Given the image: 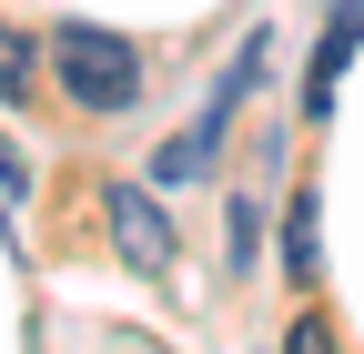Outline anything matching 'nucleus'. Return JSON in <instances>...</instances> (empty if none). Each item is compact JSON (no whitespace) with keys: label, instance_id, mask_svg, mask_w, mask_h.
Wrapping results in <instances>:
<instances>
[{"label":"nucleus","instance_id":"f257e3e1","mask_svg":"<svg viewBox=\"0 0 364 354\" xmlns=\"http://www.w3.org/2000/svg\"><path fill=\"white\" fill-rule=\"evenodd\" d=\"M51 71H61V92H71L81 112H102V122L132 112V102H142V81H152L142 51H132L122 31H91V21H61V31H51Z\"/></svg>","mask_w":364,"mask_h":354},{"label":"nucleus","instance_id":"f03ea898","mask_svg":"<svg viewBox=\"0 0 364 354\" xmlns=\"http://www.w3.org/2000/svg\"><path fill=\"white\" fill-rule=\"evenodd\" d=\"M102 223H112V253L132 263V274H172V223H162V203L142 183H112L102 193Z\"/></svg>","mask_w":364,"mask_h":354},{"label":"nucleus","instance_id":"7ed1b4c3","mask_svg":"<svg viewBox=\"0 0 364 354\" xmlns=\"http://www.w3.org/2000/svg\"><path fill=\"white\" fill-rule=\"evenodd\" d=\"M354 41H364V0H334L324 51H314V71H304V112H334V71L354 61Z\"/></svg>","mask_w":364,"mask_h":354},{"label":"nucleus","instance_id":"20e7f679","mask_svg":"<svg viewBox=\"0 0 364 354\" xmlns=\"http://www.w3.org/2000/svg\"><path fill=\"white\" fill-rule=\"evenodd\" d=\"M213 142H223V102H213L193 132H172V142L152 152V183H213Z\"/></svg>","mask_w":364,"mask_h":354},{"label":"nucleus","instance_id":"39448f33","mask_svg":"<svg viewBox=\"0 0 364 354\" xmlns=\"http://www.w3.org/2000/svg\"><path fill=\"white\" fill-rule=\"evenodd\" d=\"M314 263H324V243H314V193H294L284 203V274L314 284Z\"/></svg>","mask_w":364,"mask_h":354},{"label":"nucleus","instance_id":"423d86ee","mask_svg":"<svg viewBox=\"0 0 364 354\" xmlns=\"http://www.w3.org/2000/svg\"><path fill=\"white\" fill-rule=\"evenodd\" d=\"M31 81H41V51L0 21V102H31Z\"/></svg>","mask_w":364,"mask_h":354},{"label":"nucleus","instance_id":"0eeeda50","mask_svg":"<svg viewBox=\"0 0 364 354\" xmlns=\"http://www.w3.org/2000/svg\"><path fill=\"white\" fill-rule=\"evenodd\" d=\"M284 354H344V344H334V324H324V314H294V334H284Z\"/></svg>","mask_w":364,"mask_h":354},{"label":"nucleus","instance_id":"6e6552de","mask_svg":"<svg viewBox=\"0 0 364 354\" xmlns=\"http://www.w3.org/2000/svg\"><path fill=\"white\" fill-rule=\"evenodd\" d=\"M253 233H263V203L233 193V263H253Z\"/></svg>","mask_w":364,"mask_h":354}]
</instances>
